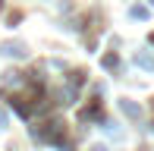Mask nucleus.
<instances>
[{
	"instance_id": "1",
	"label": "nucleus",
	"mask_w": 154,
	"mask_h": 151,
	"mask_svg": "<svg viewBox=\"0 0 154 151\" xmlns=\"http://www.w3.org/2000/svg\"><path fill=\"white\" fill-rule=\"evenodd\" d=\"M0 54H6V57H25V44H19V41H6V44L0 47Z\"/></svg>"
},
{
	"instance_id": "2",
	"label": "nucleus",
	"mask_w": 154,
	"mask_h": 151,
	"mask_svg": "<svg viewBox=\"0 0 154 151\" xmlns=\"http://www.w3.org/2000/svg\"><path fill=\"white\" fill-rule=\"evenodd\" d=\"M123 113H129L132 120H135V116H142V110H138L135 104H129V101H123Z\"/></svg>"
},
{
	"instance_id": "4",
	"label": "nucleus",
	"mask_w": 154,
	"mask_h": 151,
	"mask_svg": "<svg viewBox=\"0 0 154 151\" xmlns=\"http://www.w3.org/2000/svg\"><path fill=\"white\" fill-rule=\"evenodd\" d=\"M91 151H107V148H101V145H94V148H91Z\"/></svg>"
},
{
	"instance_id": "3",
	"label": "nucleus",
	"mask_w": 154,
	"mask_h": 151,
	"mask_svg": "<svg viewBox=\"0 0 154 151\" xmlns=\"http://www.w3.org/2000/svg\"><path fill=\"white\" fill-rule=\"evenodd\" d=\"M138 63H142L145 69H154V57H148V54H138Z\"/></svg>"
}]
</instances>
